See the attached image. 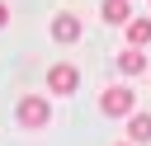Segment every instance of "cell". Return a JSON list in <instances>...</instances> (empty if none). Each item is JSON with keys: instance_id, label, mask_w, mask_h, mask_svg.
I'll return each mask as SVG.
<instances>
[{"instance_id": "cell-2", "label": "cell", "mask_w": 151, "mask_h": 146, "mask_svg": "<svg viewBox=\"0 0 151 146\" xmlns=\"http://www.w3.org/2000/svg\"><path fill=\"white\" fill-rule=\"evenodd\" d=\"M132 104H137V94H132L127 85H109V89L99 94V108H104L109 118H127V113H132Z\"/></svg>"}, {"instance_id": "cell-8", "label": "cell", "mask_w": 151, "mask_h": 146, "mask_svg": "<svg viewBox=\"0 0 151 146\" xmlns=\"http://www.w3.org/2000/svg\"><path fill=\"white\" fill-rule=\"evenodd\" d=\"M118 66H123V75H142V71H146V57H142V47H127V52L118 57Z\"/></svg>"}, {"instance_id": "cell-6", "label": "cell", "mask_w": 151, "mask_h": 146, "mask_svg": "<svg viewBox=\"0 0 151 146\" xmlns=\"http://www.w3.org/2000/svg\"><path fill=\"white\" fill-rule=\"evenodd\" d=\"M123 28H127V42L132 47H146L151 42V19H127Z\"/></svg>"}, {"instance_id": "cell-1", "label": "cell", "mask_w": 151, "mask_h": 146, "mask_svg": "<svg viewBox=\"0 0 151 146\" xmlns=\"http://www.w3.org/2000/svg\"><path fill=\"white\" fill-rule=\"evenodd\" d=\"M14 118H19V127H47L52 122V104L42 94H24L19 108H14Z\"/></svg>"}, {"instance_id": "cell-3", "label": "cell", "mask_w": 151, "mask_h": 146, "mask_svg": "<svg viewBox=\"0 0 151 146\" xmlns=\"http://www.w3.org/2000/svg\"><path fill=\"white\" fill-rule=\"evenodd\" d=\"M76 85H80V71H76L71 61H57V66L47 71V89H52V94H71Z\"/></svg>"}, {"instance_id": "cell-7", "label": "cell", "mask_w": 151, "mask_h": 146, "mask_svg": "<svg viewBox=\"0 0 151 146\" xmlns=\"http://www.w3.org/2000/svg\"><path fill=\"white\" fill-rule=\"evenodd\" d=\"M99 14H104L109 24H127V19H132V5H127V0H104Z\"/></svg>"}, {"instance_id": "cell-4", "label": "cell", "mask_w": 151, "mask_h": 146, "mask_svg": "<svg viewBox=\"0 0 151 146\" xmlns=\"http://www.w3.org/2000/svg\"><path fill=\"white\" fill-rule=\"evenodd\" d=\"M52 38H57V42H76V38H80V19H76V14H57V19H52Z\"/></svg>"}, {"instance_id": "cell-9", "label": "cell", "mask_w": 151, "mask_h": 146, "mask_svg": "<svg viewBox=\"0 0 151 146\" xmlns=\"http://www.w3.org/2000/svg\"><path fill=\"white\" fill-rule=\"evenodd\" d=\"M5 24H9V5L0 0V28H5Z\"/></svg>"}, {"instance_id": "cell-10", "label": "cell", "mask_w": 151, "mask_h": 146, "mask_svg": "<svg viewBox=\"0 0 151 146\" xmlns=\"http://www.w3.org/2000/svg\"><path fill=\"white\" fill-rule=\"evenodd\" d=\"M127 146H137V141H127Z\"/></svg>"}, {"instance_id": "cell-5", "label": "cell", "mask_w": 151, "mask_h": 146, "mask_svg": "<svg viewBox=\"0 0 151 146\" xmlns=\"http://www.w3.org/2000/svg\"><path fill=\"white\" fill-rule=\"evenodd\" d=\"M127 141H137V146L151 141V113H132V122H127Z\"/></svg>"}]
</instances>
